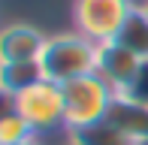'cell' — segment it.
I'll use <instances>...</instances> for the list:
<instances>
[{
	"mask_svg": "<svg viewBox=\"0 0 148 145\" xmlns=\"http://www.w3.org/2000/svg\"><path fill=\"white\" fill-rule=\"evenodd\" d=\"M130 12V0H73L70 6L73 30L85 34L94 42H112Z\"/></svg>",
	"mask_w": 148,
	"mask_h": 145,
	"instance_id": "obj_4",
	"label": "cell"
},
{
	"mask_svg": "<svg viewBox=\"0 0 148 145\" xmlns=\"http://www.w3.org/2000/svg\"><path fill=\"white\" fill-rule=\"evenodd\" d=\"M97 57H100V42L88 39L79 30H64V34L49 36L42 55H39V67L49 82L66 85L73 79L97 72Z\"/></svg>",
	"mask_w": 148,
	"mask_h": 145,
	"instance_id": "obj_1",
	"label": "cell"
},
{
	"mask_svg": "<svg viewBox=\"0 0 148 145\" xmlns=\"http://www.w3.org/2000/svg\"><path fill=\"white\" fill-rule=\"evenodd\" d=\"M118 91L109 82L91 72V76L73 79L64 85V112H66V133H76L97 121H106Z\"/></svg>",
	"mask_w": 148,
	"mask_h": 145,
	"instance_id": "obj_3",
	"label": "cell"
},
{
	"mask_svg": "<svg viewBox=\"0 0 148 145\" xmlns=\"http://www.w3.org/2000/svg\"><path fill=\"white\" fill-rule=\"evenodd\" d=\"M124 97H130V100L145 103V106H148V61H142V67H139L136 79L130 82V88L124 91Z\"/></svg>",
	"mask_w": 148,
	"mask_h": 145,
	"instance_id": "obj_12",
	"label": "cell"
},
{
	"mask_svg": "<svg viewBox=\"0 0 148 145\" xmlns=\"http://www.w3.org/2000/svg\"><path fill=\"white\" fill-rule=\"evenodd\" d=\"M33 127L24 121V115L3 97V115H0V145H18L33 139Z\"/></svg>",
	"mask_w": 148,
	"mask_h": 145,
	"instance_id": "obj_11",
	"label": "cell"
},
{
	"mask_svg": "<svg viewBox=\"0 0 148 145\" xmlns=\"http://www.w3.org/2000/svg\"><path fill=\"white\" fill-rule=\"evenodd\" d=\"M49 36L30 21H9L0 34V64L39 61Z\"/></svg>",
	"mask_w": 148,
	"mask_h": 145,
	"instance_id": "obj_5",
	"label": "cell"
},
{
	"mask_svg": "<svg viewBox=\"0 0 148 145\" xmlns=\"http://www.w3.org/2000/svg\"><path fill=\"white\" fill-rule=\"evenodd\" d=\"M142 57H136L133 51H127L118 42H100V57H97V76L103 82H109L118 94H124L130 88V82L136 79Z\"/></svg>",
	"mask_w": 148,
	"mask_h": 145,
	"instance_id": "obj_6",
	"label": "cell"
},
{
	"mask_svg": "<svg viewBox=\"0 0 148 145\" xmlns=\"http://www.w3.org/2000/svg\"><path fill=\"white\" fill-rule=\"evenodd\" d=\"M42 76L39 61H18V64H0V91L3 97H15L18 91L36 85Z\"/></svg>",
	"mask_w": 148,
	"mask_h": 145,
	"instance_id": "obj_8",
	"label": "cell"
},
{
	"mask_svg": "<svg viewBox=\"0 0 148 145\" xmlns=\"http://www.w3.org/2000/svg\"><path fill=\"white\" fill-rule=\"evenodd\" d=\"M18 112L24 115V121L33 127V133L42 136L45 142L55 139H70L66 133V112H64V85L49 82V79H39L36 85L18 91L15 97H6Z\"/></svg>",
	"mask_w": 148,
	"mask_h": 145,
	"instance_id": "obj_2",
	"label": "cell"
},
{
	"mask_svg": "<svg viewBox=\"0 0 148 145\" xmlns=\"http://www.w3.org/2000/svg\"><path fill=\"white\" fill-rule=\"evenodd\" d=\"M70 145H133L112 121H97L91 127H82L70 133Z\"/></svg>",
	"mask_w": 148,
	"mask_h": 145,
	"instance_id": "obj_10",
	"label": "cell"
},
{
	"mask_svg": "<svg viewBox=\"0 0 148 145\" xmlns=\"http://www.w3.org/2000/svg\"><path fill=\"white\" fill-rule=\"evenodd\" d=\"M18 145H49L42 139V136H33V139H27V142H18Z\"/></svg>",
	"mask_w": 148,
	"mask_h": 145,
	"instance_id": "obj_13",
	"label": "cell"
},
{
	"mask_svg": "<svg viewBox=\"0 0 148 145\" xmlns=\"http://www.w3.org/2000/svg\"><path fill=\"white\" fill-rule=\"evenodd\" d=\"M145 12H148V9H145Z\"/></svg>",
	"mask_w": 148,
	"mask_h": 145,
	"instance_id": "obj_15",
	"label": "cell"
},
{
	"mask_svg": "<svg viewBox=\"0 0 148 145\" xmlns=\"http://www.w3.org/2000/svg\"><path fill=\"white\" fill-rule=\"evenodd\" d=\"M66 145H70V142H66Z\"/></svg>",
	"mask_w": 148,
	"mask_h": 145,
	"instance_id": "obj_14",
	"label": "cell"
},
{
	"mask_svg": "<svg viewBox=\"0 0 148 145\" xmlns=\"http://www.w3.org/2000/svg\"><path fill=\"white\" fill-rule=\"evenodd\" d=\"M112 42L124 45V49L133 51L136 57L148 61V12L145 9H133L130 15H127V21L121 24L118 36L112 39Z\"/></svg>",
	"mask_w": 148,
	"mask_h": 145,
	"instance_id": "obj_9",
	"label": "cell"
},
{
	"mask_svg": "<svg viewBox=\"0 0 148 145\" xmlns=\"http://www.w3.org/2000/svg\"><path fill=\"white\" fill-rule=\"evenodd\" d=\"M106 121H112L133 145H148V106L145 103H136L130 97L118 94Z\"/></svg>",
	"mask_w": 148,
	"mask_h": 145,
	"instance_id": "obj_7",
	"label": "cell"
}]
</instances>
